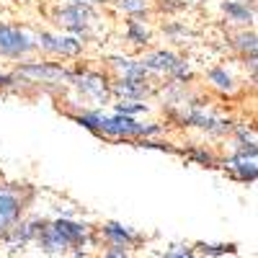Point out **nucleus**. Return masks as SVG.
Listing matches in <instances>:
<instances>
[{"mask_svg": "<svg viewBox=\"0 0 258 258\" xmlns=\"http://www.w3.org/2000/svg\"><path fill=\"white\" fill-rule=\"evenodd\" d=\"M158 129L155 126H145L137 124L135 119H129L124 114L119 116H101L98 119V135L101 137H114V140H129V137H147V135H155Z\"/></svg>", "mask_w": 258, "mask_h": 258, "instance_id": "obj_1", "label": "nucleus"}, {"mask_svg": "<svg viewBox=\"0 0 258 258\" xmlns=\"http://www.w3.org/2000/svg\"><path fill=\"white\" fill-rule=\"evenodd\" d=\"M21 209H24V202L13 188H0V238L16 227L18 217H21Z\"/></svg>", "mask_w": 258, "mask_h": 258, "instance_id": "obj_2", "label": "nucleus"}, {"mask_svg": "<svg viewBox=\"0 0 258 258\" xmlns=\"http://www.w3.org/2000/svg\"><path fill=\"white\" fill-rule=\"evenodd\" d=\"M31 49H34V44L29 41V36L24 31L0 24V54H6V57H24Z\"/></svg>", "mask_w": 258, "mask_h": 258, "instance_id": "obj_3", "label": "nucleus"}, {"mask_svg": "<svg viewBox=\"0 0 258 258\" xmlns=\"http://www.w3.org/2000/svg\"><path fill=\"white\" fill-rule=\"evenodd\" d=\"M18 75L29 78L31 83H57V80L70 78V73L54 62H29L24 68H18Z\"/></svg>", "mask_w": 258, "mask_h": 258, "instance_id": "obj_4", "label": "nucleus"}, {"mask_svg": "<svg viewBox=\"0 0 258 258\" xmlns=\"http://www.w3.org/2000/svg\"><path fill=\"white\" fill-rule=\"evenodd\" d=\"M103 238H106V243H109V248H124V250L135 248L142 240L135 230H129L124 225H116V222H106L103 225Z\"/></svg>", "mask_w": 258, "mask_h": 258, "instance_id": "obj_5", "label": "nucleus"}, {"mask_svg": "<svg viewBox=\"0 0 258 258\" xmlns=\"http://www.w3.org/2000/svg\"><path fill=\"white\" fill-rule=\"evenodd\" d=\"M227 168L232 170V176L235 178H240V181H255V147H243L238 155H235Z\"/></svg>", "mask_w": 258, "mask_h": 258, "instance_id": "obj_6", "label": "nucleus"}, {"mask_svg": "<svg viewBox=\"0 0 258 258\" xmlns=\"http://www.w3.org/2000/svg\"><path fill=\"white\" fill-rule=\"evenodd\" d=\"M142 68H145V70H158V73H178V75H188V73L183 70V62H181L176 54H170V52H153L150 57H145Z\"/></svg>", "mask_w": 258, "mask_h": 258, "instance_id": "obj_7", "label": "nucleus"}, {"mask_svg": "<svg viewBox=\"0 0 258 258\" xmlns=\"http://www.w3.org/2000/svg\"><path fill=\"white\" fill-rule=\"evenodd\" d=\"M41 47L47 52L62 54V57H75L80 52V41L78 39H68V36H52V34H41Z\"/></svg>", "mask_w": 258, "mask_h": 258, "instance_id": "obj_8", "label": "nucleus"}, {"mask_svg": "<svg viewBox=\"0 0 258 258\" xmlns=\"http://www.w3.org/2000/svg\"><path fill=\"white\" fill-rule=\"evenodd\" d=\"M52 227L57 230V235L68 243L70 248L73 245H80L85 238H88V227L85 225H78V222H70V220H57L52 222Z\"/></svg>", "mask_w": 258, "mask_h": 258, "instance_id": "obj_9", "label": "nucleus"}, {"mask_svg": "<svg viewBox=\"0 0 258 258\" xmlns=\"http://www.w3.org/2000/svg\"><path fill=\"white\" fill-rule=\"evenodd\" d=\"M88 16H91V13L85 11L83 6H70V8H62V11L57 13L59 24L68 26V29H75V31L85 29V24H88Z\"/></svg>", "mask_w": 258, "mask_h": 258, "instance_id": "obj_10", "label": "nucleus"}, {"mask_svg": "<svg viewBox=\"0 0 258 258\" xmlns=\"http://www.w3.org/2000/svg\"><path fill=\"white\" fill-rule=\"evenodd\" d=\"M36 240H39V245L44 248L47 253H64V250H70V245L59 238L57 230H54L52 225H44V227H41V232L36 235Z\"/></svg>", "mask_w": 258, "mask_h": 258, "instance_id": "obj_11", "label": "nucleus"}, {"mask_svg": "<svg viewBox=\"0 0 258 258\" xmlns=\"http://www.w3.org/2000/svg\"><path fill=\"white\" fill-rule=\"evenodd\" d=\"M225 13L238 21V24H248V21H253V11H248V6H240V3H225Z\"/></svg>", "mask_w": 258, "mask_h": 258, "instance_id": "obj_12", "label": "nucleus"}, {"mask_svg": "<svg viewBox=\"0 0 258 258\" xmlns=\"http://www.w3.org/2000/svg\"><path fill=\"white\" fill-rule=\"evenodd\" d=\"M235 47H238L245 57H255V31H243V34H238Z\"/></svg>", "mask_w": 258, "mask_h": 258, "instance_id": "obj_13", "label": "nucleus"}, {"mask_svg": "<svg viewBox=\"0 0 258 258\" xmlns=\"http://www.w3.org/2000/svg\"><path fill=\"white\" fill-rule=\"evenodd\" d=\"M209 83L212 85H217V88H222V91H232V78H230V73L225 70V68H217V70H209Z\"/></svg>", "mask_w": 258, "mask_h": 258, "instance_id": "obj_14", "label": "nucleus"}, {"mask_svg": "<svg viewBox=\"0 0 258 258\" xmlns=\"http://www.w3.org/2000/svg\"><path fill=\"white\" fill-rule=\"evenodd\" d=\"M126 34H129V39H132L135 44H145V41H147V31H145V29L137 24V21H129Z\"/></svg>", "mask_w": 258, "mask_h": 258, "instance_id": "obj_15", "label": "nucleus"}, {"mask_svg": "<svg viewBox=\"0 0 258 258\" xmlns=\"http://www.w3.org/2000/svg\"><path fill=\"white\" fill-rule=\"evenodd\" d=\"M124 11H129V13H142L145 8H147V3H145V0H121V3H119Z\"/></svg>", "mask_w": 258, "mask_h": 258, "instance_id": "obj_16", "label": "nucleus"}, {"mask_svg": "<svg viewBox=\"0 0 258 258\" xmlns=\"http://www.w3.org/2000/svg\"><path fill=\"white\" fill-rule=\"evenodd\" d=\"M163 258H194V253H191L188 248H176V250H170V253H165Z\"/></svg>", "mask_w": 258, "mask_h": 258, "instance_id": "obj_17", "label": "nucleus"}, {"mask_svg": "<svg viewBox=\"0 0 258 258\" xmlns=\"http://www.w3.org/2000/svg\"><path fill=\"white\" fill-rule=\"evenodd\" d=\"M103 258H129V255H126V250H124V248H109Z\"/></svg>", "mask_w": 258, "mask_h": 258, "instance_id": "obj_18", "label": "nucleus"}, {"mask_svg": "<svg viewBox=\"0 0 258 258\" xmlns=\"http://www.w3.org/2000/svg\"><path fill=\"white\" fill-rule=\"evenodd\" d=\"M194 158H197L199 163H212V155L209 153H204V150H194V153H191Z\"/></svg>", "mask_w": 258, "mask_h": 258, "instance_id": "obj_19", "label": "nucleus"}, {"mask_svg": "<svg viewBox=\"0 0 258 258\" xmlns=\"http://www.w3.org/2000/svg\"><path fill=\"white\" fill-rule=\"evenodd\" d=\"M13 83V78H8V75H0V88H3V85H11Z\"/></svg>", "mask_w": 258, "mask_h": 258, "instance_id": "obj_20", "label": "nucleus"}, {"mask_svg": "<svg viewBox=\"0 0 258 258\" xmlns=\"http://www.w3.org/2000/svg\"><path fill=\"white\" fill-rule=\"evenodd\" d=\"M91 3H101V0H91Z\"/></svg>", "mask_w": 258, "mask_h": 258, "instance_id": "obj_21", "label": "nucleus"}]
</instances>
